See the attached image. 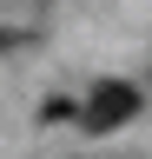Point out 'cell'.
Masks as SVG:
<instances>
[{"label": "cell", "mask_w": 152, "mask_h": 159, "mask_svg": "<svg viewBox=\"0 0 152 159\" xmlns=\"http://www.w3.org/2000/svg\"><path fill=\"white\" fill-rule=\"evenodd\" d=\"M139 113V86H126V80H99V86L86 93V133H119L126 119Z\"/></svg>", "instance_id": "6da1fadb"}]
</instances>
